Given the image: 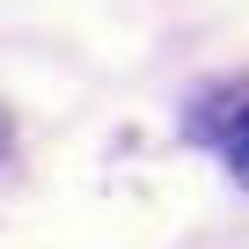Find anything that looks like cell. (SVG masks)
<instances>
[{
  "label": "cell",
  "mask_w": 249,
  "mask_h": 249,
  "mask_svg": "<svg viewBox=\"0 0 249 249\" xmlns=\"http://www.w3.org/2000/svg\"><path fill=\"white\" fill-rule=\"evenodd\" d=\"M227 161H234V176L249 183V110H242V124H234V140H227Z\"/></svg>",
  "instance_id": "6da1fadb"
}]
</instances>
